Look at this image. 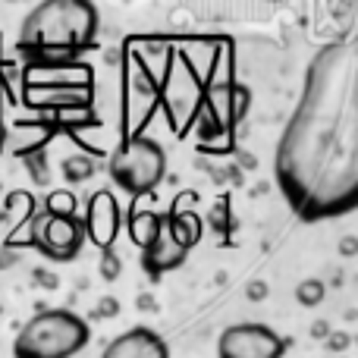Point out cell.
<instances>
[{
    "instance_id": "1",
    "label": "cell",
    "mask_w": 358,
    "mask_h": 358,
    "mask_svg": "<svg viewBox=\"0 0 358 358\" xmlns=\"http://www.w3.org/2000/svg\"><path fill=\"white\" fill-rule=\"evenodd\" d=\"M299 220L321 223L358 208V50L352 38L324 44L305 69L299 104L273 161Z\"/></svg>"
},
{
    "instance_id": "2",
    "label": "cell",
    "mask_w": 358,
    "mask_h": 358,
    "mask_svg": "<svg viewBox=\"0 0 358 358\" xmlns=\"http://www.w3.org/2000/svg\"><path fill=\"white\" fill-rule=\"evenodd\" d=\"M98 6L92 0H41L19 29V50L31 57H63L73 60L94 48L98 38Z\"/></svg>"
},
{
    "instance_id": "3",
    "label": "cell",
    "mask_w": 358,
    "mask_h": 358,
    "mask_svg": "<svg viewBox=\"0 0 358 358\" xmlns=\"http://www.w3.org/2000/svg\"><path fill=\"white\" fill-rule=\"evenodd\" d=\"M22 101L29 110L92 113L94 76L85 63L63 57H31L22 76Z\"/></svg>"
},
{
    "instance_id": "4",
    "label": "cell",
    "mask_w": 358,
    "mask_h": 358,
    "mask_svg": "<svg viewBox=\"0 0 358 358\" xmlns=\"http://www.w3.org/2000/svg\"><path fill=\"white\" fill-rule=\"evenodd\" d=\"M92 327L76 311L44 308L22 324L13 343L16 358H69L88 346Z\"/></svg>"
},
{
    "instance_id": "5",
    "label": "cell",
    "mask_w": 358,
    "mask_h": 358,
    "mask_svg": "<svg viewBox=\"0 0 358 358\" xmlns=\"http://www.w3.org/2000/svg\"><path fill=\"white\" fill-rule=\"evenodd\" d=\"M107 170L129 198L151 195L167 176V151L148 136H126L123 145L113 151Z\"/></svg>"
},
{
    "instance_id": "6",
    "label": "cell",
    "mask_w": 358,
    "mask_h": 358,
    "mask_svg": "<svg viewBox=\"0 0 358 358\" xmlns=\"http://www.w3.org/2000/svg\"><path fill=\"white\" fill-rule=\"evenodd\" d=\"M31 245L50 261H76L85 248V223L79 214H54V210H38L19 227V236H10V245Z\"/></svg>"
},
{
    "instance_id": "7",
    "label": "cell",
    "mask_w": 358,
    "mask_h": 358,
    "mask_svg": "<svg viewBox=\"0 0 358 358\" xmlns=\"http://www.w3.org/2000/svg\"><path fill=\"white\" fill-rule=\"evenodd\" d=\"M217 352L220 358H277L286 352V340L267 324L242 321L223 330Z\"/></svg>"
},
{
    "instance_id": "8",
    "label": "cell",
    "mask_w": 358,
    "mask_h": 358,
    "mask_svg": "<svg viewBox=\"0 0 358 358\" xmlns=\"http://www.w3.org/2000/svg\"><path fill=\"white\" fill-rule=\"evenodd\" d=\"M120 204L117 198L110 195L107 189L94 192L92 198H88V208H85V239H92L98 248H107L113 245V239H117L120 233Z\"/></svg>"
},
{
    "instance_id": "9",
    "label": "cell",
    "mask_w": 358,
    "mask_h": 358,
    "mask_svg": "<svg viewBox=\"0 0 358 358\" xmlns=\"http://www.w3.org/2000/svg\"><path fill=\"white\" fill-rule=\"evenodd\" d=\"M170 346L151 327H132L104 346V358H167Z\"/></svg>"
},
{
    "instance_id": "10",
    "label": "cell",
    "mask_w": 358,
    "mask_h": 358,
    "mask_svg": "<svg viewBox=\"0 0 358 358\" xmlns=\"http://www.w3.org/2000/svg\"><path fill=\"white\" fill-rule=\"evenodd\" d=\"M185 255H189V248L179 245L173 236L167 233V227H164L161 233L142 248V267L151 280H161L167 271H176V267L185 264Z\"/></svg>"
},
{
    "instance_id": "11",
    "label": "cell",
    "mask_w": 358,
    "mask_h": 358,
    "mask_svg": "<svg viewBox=\"0 0 358 358\" xmlns=\"http://www.w3.org/2000/svg\"><path fill=\"white\" fill-rule=\"evenodd\" d=\"M164 227H167V233L185 248L198 245L201 233H204V220L192 208H170L167 214H164Z\"/></svg>"
},
{
    "instance_id": "12",
    "label": "cell",
    "mask_w": 358,
    "mask_h": 358,
    "mask_svg": "<svg viewBox=\"0 0 358 358\" xmlns=\"http://www.w3.org/2000/svg\"><path fill=\"white\" fill-rule=\"evenodd\" d=\"M126 227H129V242L132 245L145 248L164 229V214H157V210H129Z\"/></svg>"
},
{
    "instance_id": "13",
    "label": "cell",
    "mask_w": 358,
    "mask_h": 358,
    "mask_svg": "<svg viewBox=\"0 0 358 358\" xmlns=\"http://www.w3.org/2000/svg\"><path fill=\"white\" fill-rule=\"evenodd\" d=\"M60 173L66 182H88L94 176V161L88 155H69L60 161Z\"/></svg>"
},
{
    "instance_id": "14",
    "label": "cell",
    "mask_w": 358,
    "mask_h": 358,
    "mask_svg": "<svg viewBox=\"0 0 358 358\" xmlns=\"http://www.w3.org/2000/svg\"><path fill=\"white\" fill-rule=\"evenodd\" d=\"M233 227H236V220H233V208H229V201L227 198H217L214 208H208V229L217 233V236H229Z\"/></svg>"
},
{
    "instance_id": "15",
    "label": "cell",
    "mask_w": 358,
    "mask_h": 358,
    "mask_svg": "<svg viewBox=\"0 0 358 358\" xmlns=\"http://www.w3.org/2000/svg\"><path fill=\"white\" fill-rule=\"evenodd\" d=\"M324 296H327V283L317 277H308L296 286V302L302 305V308H317V305L324 302Z\"/></svg>"
},
{
    "instance_id": "16",
    "label": "cell",
    "mask_w": 358,
    "mask_h": 358,
    "mask_svg": "<svg viewBox=\"0 0 358 358\" xmlns=\"http://www.w3.org/2000/svg\"><path fill=\"white\" fill-rule=\"evenodd\" d=\"M98 273L107 280V283H113V280L123 273V258H120L117 252H113V245H107L104 248V255H101V261H98Z\"/></svg>"
},
{
    "instance_id": "17",
    "label": "cell",
    "mask_w": 358,
    "mask_h": 358,
    "mask_svg": "<svg viewBox=\"0 0 358 358\" xmlns=\"http://www.w3.org/2000/svg\"><path fill=\"white\" fill-rule=\"evenodd\" d=\"M22 155H25V167H29L31 179H35L38 185H48V179H50L48 157H44L41 151H22Z\"/></svg>"
},
{
    "instance_id": "18",
    "label": "cell",
    "mask_w": 358,
    "mask_h": 358,
    "mask_svg": "<svg viewBox=\"0 0 358 358\" xmlns=\"http://www.w3.org/2000/svg\"><path fill=\"white\" fill-rule=\"evenodd\" d=\"M79 201H76L73 192H50L44 198V210H54V214H76Z\"/></svg>"
},
{
    "instance_id": "19",
    "label": "cell",
    "mask_w": 358,
    "mask_h": 358,
    "mask_svg": "<svg viewBox=\"0 0 358 358\" xmlns=\"http://www.w3.org/2000/svg\"><path fill=\"white\" fill-rule=\"evenodd\" d=\"M31 280H35L41 289H50V292L60 286V277H57V273H50L48 267H35V271H31Z\"/></svg>"
},
{
    "instance_id": "20",
    "label": "cell",
    "mask_w": 358,
    "mask_h": 358,
    "mask_svg": "<svg viewBox=\"0 0 358 358\" xmlns=\"http://www.w3.org/2000/svg\"><path fill=\"white\" fill-rule=\"evenodd\" d=\"M324 343H327V349H330V352H346V349H349V343H352V336H349V334H343V330H336V334H334V330H330V334L324 336Z\"/></svg>"
},
{
    "instance_id": "21",
    "label": "cell",
    "mask_w": 358,
    "mask_h": 358,
    "mask_svg": "<svg viewBox=\"0 0 358 358\" xmlns=\"http://www.w3.org/2000/svg\"><path fill=\"white\" fill-rule=\"evenodd\" d=\"M120 315V299L107 296L98 302V311H94V317H117Z\"/></svg>"
},
{
    "instance_id": "22",
    "label": "cell",
    "mask_w": 358,
    "mask_h": 358,
    "mask_svg": "<svg viewBox=\"0 0 358 358\" xmlns=\"http://www.w3.org/2000/svg\"><path fill=\"white\" fill-rule=\"evenodd\" d=\"M267 292H271V289H267V283H264V280H252V283L245 286V296H248V302H264V299H267Z\"/></svg>"
},
{
    "instance_id": "23",
    "label": "cell",
    "mask_w": 358,
    "mask_h": 358,
    "mask_svg": "<svg viewBox=\"0 0 358 358\" xmlns=\"http://www.w3.org/2000/svg\"><path fill=\"white\" fill-rule=\"evenodd\" d=\"M16 261H19L16 248H13L10 242H0V271H6V267H16Z\"/></svg>"
},
{
    "instance_id": "24",
    "label": "cell",
    "mask_w": 358,
    "mask_h": 358,
    "mask_svg": "<svg viewBox=\"0 0 358 358\" xmlns=\"http://www.w3.org/2000/svg\"><path fill=\"white\" fill-rule=\"evenodd\" d=\"M340 255L343 258H355L358 255V236H343L340 239Z\"/></svg>"
},
{
    "instance_id": "25",
    "label": "cell",
    "mask_w": 358,
    "mask_h": 358,
    "mask_svg": "<svg viewBox=\"0 0 358 358\" xmlns=\"http://www.w3.org/2000/svg\"><path fill=\"white\" fill-rule=\"evenodd\" d=\"M223 179H229L233 185H242V167H239V164L227 167V170H223Z\"/></svg>"
},
{
    "instance_id": "26",
    "label": "cell",
    "mask_w": 358,
    "mask_h": 358,
    "mask_svg": "<svg viewBox=\"0 0 358 358\" xmlns=\"http://www.w3.org/2000/svg\"><path fill=\"white\" fill-rule=\"evenodd\" d=\"M239 167L242 170H258V157L248 155V151H239Z\"/></svg>"
},
{
    "instance_id": "27",
    "label": "cell",
    "mask_w": 358,
    "mask_h": 358,
    "mask_svg": "<svg viewBox=\"0 0 358 358\" xmlns=\"http://www.w3.org/2000/svg\"><path fill=\"white\" fill-rule=\"evenodd\" d=\"M138 308L142 311H157V299L151 296V292H142V296H138Z\"/></svg>"
},
{
    "instance_id": "28",
    "label": "cell",
    "mask_w": 358,
    "mask_h": 358,
    "mask_svg": "<svg viewBox=\"0 0 358 358\" xmlns=\"http://www.w3.org/2000/svg\"><path fill=\"white\" fill-rule=\"evenodd\" d=\"M330 334V324L327 321H315L311 324V336H315V340H321L324 343V336Z\"/></svg>"
},
{
    "instance_id": "29",
    "label": "cell",
    "mask_w": 358,
    "mask_h": 358,
    "mask_svg": "<svg viewBox=\"0 0 358 358\" xmlns=\"http://www.w3.org/2000/svg\"><path fill=\"white\" fill-rule=\"evenodd\" d=\"M3 138H6V129H3V94H0V151H3Z\"/></svg>"
},
{
    "instance_id": "30",
    "label": "cell",
    "mask_w": 358,
    "mask_h": 358,
    "mask_svg": "<svg viewBox=\"0 0 358 358\" xmlns=\"http://www.w3.org/2000/svg\"><path fill=\"white\" fill-rule=\"evenodd\" d=\"M271 3H280V0H271Z\"/></svg>"
}]
</instances>
